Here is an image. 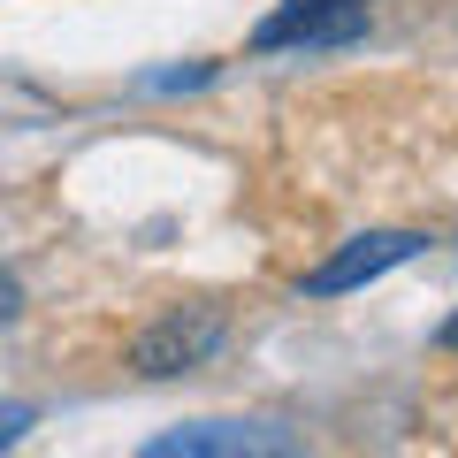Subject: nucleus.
Segmentation results:
<instances>
[{
  "label": "nucleus",
  "instance_id": "1",
  "mask_svg": "<svg viewBox=\"0 0 458 458\" xmlns=\"http://www.w3.org/2000/svg\"><path fill=\"white\" fill-rule=\"evenodd\" d=\"M138 458H306V436L283 420H191L153 436Z\"/></svg>",
  "mask_w": 458,
  "mask_h": 458
},
{
  "label": "nucleus",
  "instance_id": "2",
  "mask_svg": "<svg viewBox=\"0 0 458 458\" xmlns=\"http://www.w3.org/2000/svg\"><path fill=\"white\" fill-rule=\"evenodd\" d=\"M222 336H229V313L222 306H176V313H161V321L131 344V367L153 375V382L191 375V367H207L214 352H222Z\"/></svg>",
  "mask_w": 458,
  "mask_h": 458
},
{
  "label": "nucleus",
  "instance_id": "3",
  "mask_svg": "<svg viewBox=\"0 0 458 458\" xmlns=\"http://www.w3.org/2000/svg\"><path fill=\"white\" fill-rule=\"evenodd\" d=\"M375 0H283L276 16L252 31V54H283V47H344L360 38Z\"/></svg>",
  "mask_w": 458,
  "mask_h": 458
},
{
  "label": "nucleus",
  "instance_id": "4",
  "mask_svg": "<svg viewBox=\"0 0 458 458\" xmlns=\"http://www.w3.org/2000/svg\"><path fill=\"white\" fill-rule=\"evenodd\" d=\"M420 245H428L420 229H367V237H352L344 252H328V260L313 267L298 291H306V298H344V291H360V283L390 276V267H405Z\"/></svg>",
  "mask_w": 458,
  "mask_h": 458
},
{
  "label": "nucleus",
  "instance_id": "5",
  "mask_svg": "<svg viewBox=\"0 0 458 458\" xmlns=\"http://www.w3.org/2000/svg\"><path fill=\"white\" fill-rule=\"evenodd\" d=\"M38 420V405H23V397H8V405H0V451H8V443L23 436V428Z\"/></svg>",
  "mask_w": 458,
  "mask_h": 458
},
{
  "label": "nucleus",
  "instance_id": "6",
  "mask_svg": "<svg viewBox=\"0 0 458 458\" xmlns=\"http://www.w3.org/2000/svg\"><path fill=\"white\" fill-rule=\"evenodd\" d=\"M16 313H23V283H16V276H8V267H0V328L16 321Z\"/></svg>",
  "mask_w": 458,
  "mask_h": 458
},
{
  "label": "nucleus",
  "instance_id": "7",
  "mask_svg": "<svg viewBox=\"0 0 458 458\" xmlns=\"http://www.w3.org/2000/svg\"><path fill=\"white\" fill-rule=\"evenodd\" d=\"M436 344H443V352H458V313H451V321H443V336H436Z\"/></svg>",
  "mask_w": 458,
  "mask_h": 458
}]
</instances>
